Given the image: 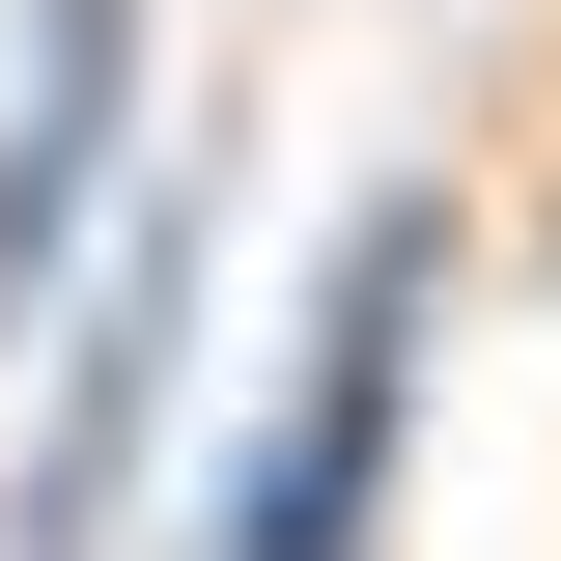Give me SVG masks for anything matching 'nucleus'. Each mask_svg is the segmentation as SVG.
Segmentation results:
<instances>
[{
  "label": "nucleus",
  "mask_w": 561,
  "mask_h": 561,
  "mask_svg": "<svg viewBox=\"0 0 561 561\" xmlns=\"http://www.w3.org/2000/svg\"><path fill=\"white\" fill-rule=\"evenodd\" d=\"M449 309H478V197L393 169V197L337 225V280H309L253 449L197 478V561H393V478H421V365H449Z\"/></svg>",
  "instance_id": "f257e3e1"
},
{
  "label": "nucleus",
  "mask_w": 561,
  "mask_h": 561,
  "mask_svg": "<svg viewBox=\"0 0 561 561\" xmlns=\"http://www.w3.org/2000/svg\"><path fill=\"white\" fill-rule=\"evenodd\" d=\"M197 197H225V169H169V197L57 280V393H28V449H0V561H113V534H140L169 365H197Z\"/></svg>",
  "instance_id": "f03ea898"
},
{
  "label": "nucleus",
  "mask_w": 561,
  "mask_h": 561,
  "mask_svg": "<svg viewBox=\"0 0 561 561\" xmlns=\"http://www.w3.org/2000/svg\"><path fill=\"white\" fill-rule=\"evenodd\" d=\"M113 169H140V0H28V84H0V337L84 280Z\"/></svg>",
  "instance_id": "7ed1b4c3"
}]
</instances>
